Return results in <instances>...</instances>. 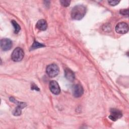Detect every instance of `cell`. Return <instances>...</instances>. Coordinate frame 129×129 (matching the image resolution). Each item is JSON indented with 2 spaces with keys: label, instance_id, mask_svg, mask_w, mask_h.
Segmentation results:
<instances>
[{
  "label": "cell",
  "instance_id": "obj_1",
  "mask_svg": "<svg viewBox=\"0 0 129 129\" xmlns=\"http://www.w3.org/2000/svg\"><path fill=\"white\" fill-rule=\"evenodd\" d=\"M87 12L86 7L83 5H77L75 6L71 11V17L73 19L80 20L85 15Z\"/></svg>",
  "mask_w": 129,
  "mask_h": 129
},
{
  "label": "cell",
  "instance_id": "obj_2",
  "mask_svg": "<svg viewBox=\"0 0 129 129\" xmlns=\"http://www.w3.org/2000/svg\"><path fill=\"white\" fill-rule=\"evenodd\" d=\"M24 55V53L23 49L20 47H17L13 50L11 57L13 61L17 62L21 61L23 59Z\"/></svg>",
  "mask_w": 129,
  "mask_h": 129
},
{
  "label": "cell",
  "instance_id": "obj_3",
  "mask_svg": "<svg viewBox=\"0 0 129 129\" xmlns=\"http://www.w3.org/2000/svg\"><path fill=\"white\" fill-rule=\"evenodd\" d=\"M46 72L49 77H55L59 73V68L56 64L52 63L47 67Z\"/></svg>",
  "mask_w": 129,
  "mask_h": 129
},
{
  "label": "cell",
  "instance_id": "obj_4",
  "mask_svg": "<svg viewBox=\"0 0 129 129\" xmlns=\"http://www.w3.org/2000/svg\"><path fill=\"white\" fill-rule=\"evenodd\" d=\"M115 31L119 34H125L128 31V26L125 22H120L115 27Z\"/></svg>",
  "mask_w": 129,
  "mask_h": 129
},
{
  "label": "cell",
  "instance_id": "obj_5",
  "mask_svg": "<svg viewBox=\"0 0 129 129\" xmlns=\"http://www.w3.org/2000/svg\"><path fill=\"white\" fill-rule=\"evenodd\" d=\"M12 47V42L8 38H4L1 40V47L4 51L10 50Z\"/></svg>",
  "mask_w": 129,
  "mask_h": 129
},
{
  "label": "cell",
  "instance_id": "obj_6",
  "mask_svg": "<svg viewBox=\"0 0 129 129\" xmlns=\"http://www.w3.org/2000/svg\"><path fill=\"white\" fill-rule=\"evenodd\" d=\"M49 89L50 91L55 95H58L60 92L59 86L55 81H51L49 83Z\"/></svg>",
  "mask_w": 129,
  "mask_h": 129
},
{
  "label": "cell",
  "instance_id": "obj_7",
  "mask_svg": "<svg viewBox=\"0 0 129 129\" xmlns=\"http://www.w3.org/2000/svg\"><path fill=\"white\" fill-rule=\"evenodd\" d=\"M72 92L73 95L75 97H80L83 95L84 90L81 85L76 84L73 87Z\"/></svg>",
  "mask_w": 129,
  "mask_h": 129
},
{
  "label": "cell",
  "instance_id": "obj_8",
  "mask_svg": "<svg viewBox=\"0 0 129 129\" xmlns=\"http://www.w3.org/2000/svg\"><path fill=\"white\" fill-rule=\"evenodd\" d=\"M122 116L121 112L115 108L111 109L110 110V115L109 116V118H110L113 121H116L118 118H120Z\"/></svg>",
  "mask_w": 129,
  "mask_h": 129
},
{
  "label": "cell",
  "instance_id": "obj_9",
  "mask_svg": "<svg viewBox=\"0 0 129 129\" xmlns=\"http://www.w3.org/2000/svg\"><path fill=\"white\" fill-rule=\"evenodd\" d=\"M18 106L17 107L15 108V109L14 110L13 113L15 116H19L21 114L22 111V108H24L26 106V104L24 102H17Z\"/></svg>",
  "mask_w": 129,
  "mask_h": 129
},
{
  "label": "cell",
  "instance_id": "obj_10",
  "mask_svg": "<svg viewBox=\"0 0 129 129\" xmlns=\"http://www.w3.org/2000/svg\"><path fill=\"white\" fill-rule=\"evenodd\" d=\"M47 27V24L46 21L45 20L41 19L39 20L36 23V27L39 30L44 31L46 29Z\"/></svg>",
  "mask_w": 129,
  "mask_h": 129
},
{
  "label": "cell",
  "instance_id": "obj_11",
  "mask_svg": "<svg viewBox=\"0 0 129 129\" xmlns=\"http://www.w3.org/2000/svg\"><path fill=\"white\" fill-rule=\"evenodd\" d=\"M64 76L68 80L71 82H73L75 78L74 72L68 68H67L64 71Z\"/></svg>",
  "mask_w": 129,
  "mask_h": 129
},
{
  "label": "cell",
  "instance_id": "obj_12",
  "mask_svg": "<svg viewBox=\"0 0 129 129\" xmlns=\"http://www.w3.org/2000/svg\"><path fill=\"white\" fill-rule=\"evenodd\" d=\"M11 23H12V25L13 26V27L14 28V32L15 33H18L21 29L20 26L19 25V24L15 20H12L11 21Z\"/></svg>",
  "mask_w": 129,
  "mask_h": 129
},
{
  "label": "cell",
  "instance_id": "obj_13",
  "mask_svg": "<svg viewBox=\"0 0 129 129\" xmlns=\"http://www.w3.org/2000/svg\"><path fill=\"white\" fill-rule=\"evenodd\" d=\"M45 45H43V44H41V43H40L36 41H34L31 47V50H33V49H37V48H40V47H44Z\"/></svg>",
  "mask_w": 129,
  "mask_h": 129
},
{
  "label": "cell",
  "instance_id": "obj_14",
  "mask_svg": "<svg viewBox=\"0 0 129 129\" xmlns=\"http://www.w3.org/2000/svg\"><path fill=\"white\" fill-rule=\"evenodd\" d=\"M60 3L62 6L64 7H68L70 5L71 1H67V0H62V1H60Z\"/></svg>",
  "mask_w": 129,
  "mask_h": 129
},
{
  "label": "cell",
  "instance_id": "obj_15",
  "mask_svg": "<svg viewBox=\"0 0 129 129\" xmlns=\"http://www.w3.org/2000/svg\"><path fill=\"white\" fill-rule=\"evenodd\" d=\"M120 13L123 15L126 16V17H128V9H123L120 11Z\"/></svg>",
  "mask_w": 129,
  "mask_h": 129
},
{
  "label": "cell",
  "instance_id": "obj_16",
  "mask_svg": "<svg viewBox=\"0 0 129 129\" xmlns=\"http://www.w3.org/2000/svg\"><path fill=\"white\" fill-rule=\"evenodd\" d=\"M119 3V1H108V3L110 5L114 6L115 5H117Z\"/></svg>",
  "mask_w": 129,
  "mask_h": 129
}]
</instances>
